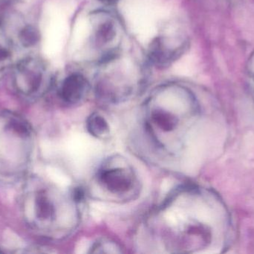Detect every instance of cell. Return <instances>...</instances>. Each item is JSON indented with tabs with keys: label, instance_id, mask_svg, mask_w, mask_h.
I'll list each match as a JSON object with an SVG mask.
<instances>
[{
	"label": "cell",
	"instance_id": "cell-1",
	"mask_svg": "<svg viewBox=\"0 0 254 254\" xmlns=\"http://www.w3.org/2000/svg\"><path fill=\"white\" fill-rule=\"evenodd\" d=\"M189 94L178 86L155 92L143 110L144 130L155 147L170 155H177L193 116Z\"/></svg>",
	"mask_w": 254,
	"mask_h": 254
},
{
	"label": "cell",
	"instance_id": "cell-2",
	"mask_svg": "<svg viewBox=\"0 0 254 254\" xmlns=\"http://www.w3.org/2000/svg\"><path fill=\"white\" fill-rule=\"evenodd\" d=\"M95 183L113 201H131L138 195L140 189L132 166L119 155L110 157L102 163L95 174Z\"/></svg>",
	"mask_w": 254,
	"mask_h": 254
},
{
	"label": "cell",
	"instance_id": "cell-3",
	"mask_svg": "<svg viewBox=\"0 0 254 254\" xmlns=\"http://www.w3.org/2000/svg\"><path fill=\"white\" fill-rule=\"evenodd\" d=\"M10 70L13 86L25 96H39L51 82L47 65L37 55L24 56L13 64Z\"/></svg>",
	"mask_w": 254,
	"mask_h": 254
},
{
	"label": "cell",
	"instance_id": "cell-4",
	"mask_svg": "<svg viewBox=\"0 0 254 254\" xmlns=\"http://www.w3.org/2000/svg\"><path fill=\"white\" fill-rule=\"evenodd\" d=\"M89 90L87 79L78 73H73L65 77L59 88L61 99L70 104L81 102Z\"/></svg>",
	"mask_w": 254,
	"mask_h": 254
},
{
	"label": "cell",
	"instance_id": "cell-5",
	"mask_svg": "<svg viewBox=\"0 0 254 254\" xmlns=\"http://www.w3.org/2000/svg\"><path fill=\"white\" fill-rule=\"evenodd\" d=\"M178 50L170 49L164 39L157 37L150 44L149 56L151 61L158 67L168 66L178 56Z\"/></svg>",
	"mask_w": 254,
	"mask_h": 254
},
{
	"label": "cell",
	"instance_id": "cell-6",
	"mask_svg": "<svg viewBox=\"0 0 254 254\" xmlns=\"http://www.w3.org/2000/svg\"><path fill=\"white\" fill-rule=\"evenodd\" d=\"M13 46L10 40L3 29L1 20H0V76H2L4 72L10 70L13 65Z\"/></svg>",
	"mask_w": 254,
	"mask_h": 254
},
{
	"label": "cell",
	"instance_id": "cell-7",
	"mask_svg": "<svg viewBox=\"0 0 254 254\" xmlns=\"http://www.w3.org/2000/svg\"><path fill=\"white\" fill-rule=\"evenodd\" d=\"M86 127L91 135L98 139H104L110 134V125L104 116L93 113L89 116Z\"/></svg>",
	"mask_w": 254,
	"mask_h": 254
},
{
	"label": "cell",
	"instance_id": "cell-8",
	"mask_svg": "<svg viewBox=\"0 0 254 254\" xmlns=\"http://www.w3.org/2000/svg\"><path fill=\"white\" fill-rule=\"evenodd\" d=\"M116 35V28L114 22L107 20L100 24L95 34L97 43L107 44L114 40Z\"/></svg>",
	"mask_w": 254,
	"mask_h": 254
},
{
	"label": "cell",
	"instance_id": "cell-9",
	"mask_svg": "<svg viewBox=\"0 0 254 254\" xmlns=\"http://www.w3.org/2000/svg\"><path fill=\"white\" fill-rule=\"evenodd\" d=\"M90 253L93 254H122V246L109 239L97 240L91 247Z\"/></svg>",
	"mask_w": 254,
	"mask_h": 254
},
{
	"label": "cell",
	"instance_id": "cell-10",
	"mask_svg": "<svg viewBox=\"0 0 254 254\" xmlns=\"http://www.w3.org/2000/svg\"><path fill=\"white\" fill-rule=\"evenodd\" d=\"M98 1L105 5H114V4H117L120 0H98Z\"/></svg>",
	"mask_w": 254,
	"mask_h": 254
},
{
	"label": "cell",
	"instance_id": "cell-11",
	"mask_svg": "<svg viewBox=\"0 0 254 254\" xmlns=\"http://www.w3.org/2000/svg\"><path fill=\"white\" fill-rule=\"evenodd\" d=\"M0 1L4 3H12L14 2V1H19V0H0Z\"/></svg>",
	"mask_w": 254,
	"mask_h": 254
}]
</instances>
